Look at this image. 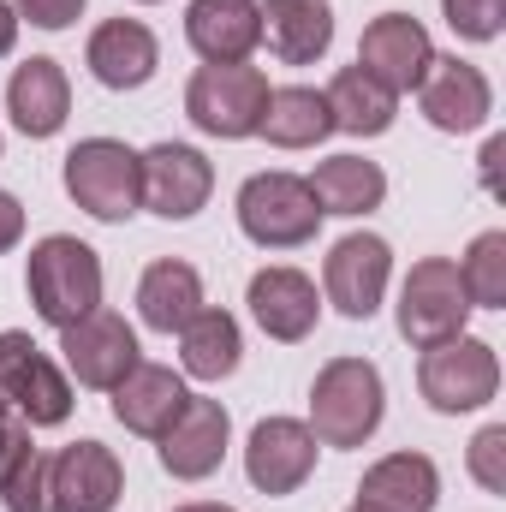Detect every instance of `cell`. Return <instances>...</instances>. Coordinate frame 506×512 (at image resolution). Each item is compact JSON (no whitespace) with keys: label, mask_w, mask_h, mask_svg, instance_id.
Instances as JSON below:
<instances>
[{"label":"cell","mask_w":506,"mask_h":512,"mask_svg":"<svg viewBox=\"0 0 506 512\" xmlns=\"http://www.w3.org/2000/svg\"><path fill=\"white\" fill-rule=\"evenodd\" d=\"M185 382L173 376V370H161V364H137L126 382L114 387V417L126 423L131 435H167V423L185 411Z\"/></svg>","instance_id":"obj_24"},{"label":"cell","mask_w":506,"mask_h":512,"mask_svg":"<svg viewBox=\"0 0 506 512\" xmlns=\"http://www.w3.org/2000/svg\"><path fill=\"white\" fill-rule=\"evenodd\" d=\"M417 387H423V399H429L435 411H447V417L477 411V405H489V399L501 393V358H495L489 340H471V334L441 340V346L423 352Z\"/></svg>","instance_id":"obj_6"},{"label":"cell","mask_w":506,"mask_h":512,"mask_svg":"<svg viewBox=\"0 0 506 512\" xmlns=\"http://www.w3.org/2000/svg\"><path fill=\"white\" fill-rule=\"evenodd\" d=\"M179 512H233V507H209V501H197V507H179Z\"/></svg>","instance_id":"obj_37"},{"label":"cell","mask_w":506,"mask_h":512,"mask_svg":"<svg viewBox=\"0 0 506 512\" xmlns=\"http://www.w3.org/2000/svg\"><path fill=\"white\" fill-rule=\"evenodd\" d=\"M84 66L96 72V84L108 90H143L161 66V48L149 36V24L137 18H108L90 30V48H84Z\"/></svg>","instance_id":"obj_19"},{"label":"cell","mask_w":506,"mask_h":512,"mask_svg":"<svg viewBox=\"0 0 506 512\" xmlns=\"http://www.w3.org/2000/svg\"><path fill=\"white\" fill-rule=\"evenodd\" d=\"M12 42H18V12H12V6L0 0V60L12 54Z\"/></svg>","instance_id":"obj_36"},{"label":"cell","mask_w":506,"mask_h":512,"mask_svg":"<svg viewBox=\"0 0 506 512\" xmlns=\"http://www.w3.org/2000/svg\"><path fill=\"white\" fill-rule=\"evenodd\" d=\"M352 512H358V507H352Z\"/></svg>","instance_id":"obj_39"},{"label":"cell","mask_w":506,"mask_h":512,"mask_svg":"<svg viewBox=\"0 0 506 512\" xmlns=\"http://www.w3.org/2000/svg\"><path fill=\"white\" fill-rule=\"evenodd\" d=\"M48 495H54V512H114L126 495V471L114 447L72 441L48 459Z\"/></svg>","instance_id":"obj_10"},{"label":"cell","mask_w":506,"mask_h":512,"mask_svg":"<svg viewBox=\"0 0 506 512\" xmlns=\"http://www.w3.org/2000/svg\"><path fill=\"white\" fill-rule=\"evenodd\" d=\"M239 227L262 251H298L316 239L322 209L298 173H256L239 185Z\"/></svg>","instance_id":"obj_4"},{"label":"cell","mask_w":506,"mask_h":512,"mask_svg":"<svg viewBox=\"0 0 506 512\" xmlns=\"http://www.w3.org/2000/svg\"><path fill=\"white\" fill-rule=\"evenodd\" d=\"M256 131H262L274 149H316V143L334 131L328 96H322V90H304V84L268 90V108H262V126Z\"/></svg>","instance_id":"obj_27"},{"label":"cell","mask_w":506,"mask_h":512,"mask_svg":"<svg viewBox=\"0 0 506 512\" xmlns=\"http://www.w3.org/2000/svg\"><path fill=\"white\" fill-rule=\"evenodd\" d=\"M322 280H328V298H334L340 316L370 322L381 310L387 280H393V251H387V239H376V233H346V239L328 251V262H322Z\"/></svg>","instance_id":"obj_11"},{"label":"cell","mask_w":506,"mask_h":512,"mask_svg":"<svg viewBox=\"0 0 506 512\" xmlns=\"http://www.w3.org/2000/svg\"><path fill=\"white\" fill-rule=\"evenodd\" d=\"M459 280L471 292V310H501L506 304V233H483L465 262H459Z\"/></svg>","instance_id":"obj_29"},{"label":"cell","mask_w":506,"mask_h":512,"mask_svg":"<svg viewBox=\"0 0 506 512\" xmlns=\"http://www.w3.org/2000/svg\"><path fill=\"white\" fill-rule=\"evenodd\" d=\"M197 310H203V280H197L191 262L161 256V262L143 268V280H137V316H143V328H155V334H179Z\"/></svg>","instance_id":"obj_22"},{"label":"cell","mask_w":506,"mask_h":512,"mask_svg":"<svg viewBox=\"0 0 506 512\" xmlns=\"http://www.w3.org/2000/svg\"><path fill=\"white\" fill-rule=\"evenodd\" d=\"M441 471L423 453H387L358 483V512H435Z\"/></svg>","instance_id":"obj_21"},{"label":"cell","mask_w":506,"mask_h":512,"mask_svg":"<svg viewBox=\"0 0 506 512\" xmlns=\"http://www.w3.org/2000/svg\"><path fill=\"white\" fill-rule=\"evenodd\" d=\"M66 197L96 221H131L143 203V161L120 137H84L66 155Z\"/></svg>","instance_id":"obj_3"},{"label":"cell","mask_w":506,"mask_h":512,"mask_svg":"<svg viewBox=\"0 0 506 512\" xmlns=\"http://www.w3.org/2000/svg\"><path fill=\"white\" fill-rule=\"evenodd\" d=\"M417 102H423V120L435 131H477L489 114H495V90L489 78L471 66V60H429L423 84H417Z\"/></svg>","instance_id":"obj_15"},{"label":"cell","mask_w":506,"mask_h":512,"mask_svg":"<svg viewBox=\"0 0 506 512\" xmlns=\"http://www.w3.org/2000/svg\"><path fill=\"white\" fill-rule=\"evenodd\" d=\"M441 12L465 42H495L506 24V0H441Z\"/></svg>","instance_id":"obj_31"},{"label":"cell","mask_w":506,"mask_h":512,"mask_svg":"<svg viewBox=\"0 0 506 512\" xmlns=\"http://www.w3.org/2000/svg\"><path fill=\"white\" fill-rule=\"evenodd\" d=\"M328 96V114H334V131H352V137H381L399 114V96L381 90L364 66H346L334 72V84L322 90Z\"/></svg>","instance_id":"obj_28"},{"label":"cell","mask_w":506,"mask_h":512,"mask_svg":"<svg viewBox=\"0 0 506 512\" xmlns=\"http://www.w3.org/2000/svg\"><path fill=\"white\" fill-rule=\"evenodd\" d=\"M239 352H245V340H239V322L227 310L203 304L179 328V358H185V376H197V382H227L239 370Z\"/></svg>","instance_id":"obj_26"},{"label":"cell","mask_w":506,"mask_h":512,"mask_svg":"<svg viewBox=\"0 0 506 512\" xmlns=\"http://www.w3.org/2000/svg\"><path fill=\"white\" fill-rule=\"evenodd\" d=\"M245 471L262 495H298L316 471V435L298 417H262L245 447Z\"/></svg>","instance_id":"obj_13"},{"label":"cell","mask_w":506,"mask_h":512,"mask_svg":"<svg viewBox=\"0 0 506 512\" xmlns=\"http://www.w3.org/2000/svg\"><path fill=\"white\" fill-rule=\"evenodd\" d=\"M245 298H251L256 328H262L268 340H286V346L310 340V328H316V316H322L316 280L298 274V268H262V274H251V292H245Z\"/></svg>","instance_id":"obj_17"},{"label":"cell","mask_w":506,"mask_h":512,"mask_svg":"<svg viewBox=\"0 0 506 512\" xmlns=\"http://www.w3.org/2000/svg\"><path fill=\"white\" fill-rule=\"evenodd\" d=\"M471 477H477L489 495H506V423H489V429L471 441Z\"/></svg>","instance_id":"obj_32"},{"label":"cell","mask_w":506,"mask_h":512,"mask_svg":"<svg viewBox=\"0 0 506 512\" xmlns=\"http://www.w3.org/2000/svg\"><path fill=\"white\" fill-rule=\"evenodd\" d=\"M429 60H435V42H429V30L417 24V18H405V12H381L376 24L358 36V66L376 78L381 90H417L423 84V72H429Z\"/></svg>","instance_id":"obj_14"},{"label":"cell","mask_w":506,"mask_h":512,"mask_svg":"<svg viewBox=\"0 0 506 512\" xmlns=\"http://www.w3.org/2000/svg\"><path fill=\"white\" fill-rule=\"evenodd\" d=\"M18 239H24V209L12 191H0V251H12Z\"/></svg>","instance_id":"obj_35"},{"label":"cell","mask_w":506,"mask_h":512,"mask_svg":"<svg viewBox=\"0 0 506 512\" xmlns=\"http://www.w3.org/2000/svg\"><path fill=\"white\" fill-rule=\"evenodd\" d=\"M60 352H66V370H72L78 382L108 387V393L143 364V358H137V334L126 328V316H114V310H90L84 322L60 328Z\"/></svg>","instance_id":"obj_9"},{"label":"cell","mask_w":506,"mask_h":512,"mask_svg":"<svg viewBox=\"0 0 506 512\" xmlns=\"http://www.w3.org/2000/svg\"><path fill=\"white\" fill-rule=\"evenodd\" d=\"M387 393L370 358H328L310 387V435L322 447H364L381 429Z\"/></svg>","instance_id":"obj_1"},{"label":"cell","mask_w":506,"mask_h":512,"mask_svg":"<svg viewBox=\"0 0 506 512\" xmlns=\"http://www.w3.org/2000/svg\"><path fill=\"white\" fill-rule=\"evenodd\" d=\"M12 12H24L36 30H66L84 12V0H12Z\"/></svg>","instance_id":"obj_33"},{"label":"cell","mask_w":506,"mask_h":512,"mask_svg":"<svg viewBox=\"0 0 506 512\" xmlns=\"http://www.w3.org/2000/svg\"><path fill=\"white\" fill-rule=\"evenodd\" d=\"M262 36L286 66H310L334 42V6L328 0H268L262 6Z\"/></svg>","instance_id":"obj_23"},{"label":"cell","mask_w":506,"mask_h":512,"mask_svg":"<svg viewBox=\"0 0 506 512\" xmlns=\"http://www.w3.org/2000/svg\"><path fill=\"white\" fill-rule=\"evenodd\" d=\"M137 161H143V203L161 221H191L209 203V191H215V167L191 143H155Z\"/></svg>","instance_id":"obj_12"},{"label":"cell","mask_w":506,"mask_h":512,"mask_svg":"<svg viewBox=\"0 0 506 512\" xmlns=\"http://www.w3.org/2000/svg\"><path fill=\"white\" fill-rule=\"evenodd\" d=\"M0 507L6 512H54V495H48V453H24L6 477H0Z\"/></svg>","instance_id":"obj_30"},{"label":"cell","mask_w":506,"mask_h":512,"mask_svg":"<svg viewBox=\"0 0 506 512\" xmlns=\"http://www.w3.org/2000/svg\"><path fill=\"white\" fill-rule=\"evenodd\" d=\"M304 185H310V197H316L322 215H370L387 197V173H381L376 161H364V155H334Z\"/></svg>","instance_id":"obj_25"},{"label":"cell","mask_w":506,"mask_h":512,"mask_svg":"<svg viewBox=\"0 0 506 512\" xmlns=\"http://www.w3.org/2000/svg\"><path fill=\"white\" fill-rule=\"evenodd\" d=\"M137 6H155V0H137Z\"/></svg>","instance_id":"obj_38"},{"label":"cell","mask_w":506,"mask_h":512,"mask_svg":"<svg viewBox=\"0 0 506 512\" xmlns=\"http://www.w3.org/2000/svg\"><path fill=\"white\" fill-rule=\"evenodd\" d=\"M24 286H30V304L48 328H72L90 310H102V256L72 233H48L30 251Z\"/></svg>","instance_id":"obj_2"},{"label":"cell","mask_w":506,"mask_h":512,"mask_svg":"<svg viewBox=\"0 0 506 512\" xmlns=\"http://www.w3.org/2000/svg\"><path fill=\"white\" fill-rule=\"evenodd\" d=\"M227 435H233V423H227L221 399H185V411H179V417L167 423V435H161V465H167L179 483H203L209 471H221Z\"/></svg>","instance_id":"obj_16"},{"label":"cell","mask_w":506,"mask_h":512,"mask_svg":"<svg viewBox=\"0 0 506 512\" xmlns=\"http://www.w3.org/2000/svg\"><path fill=\"white\" fill-rule=\"evenodd\" d=\"M262 108H268V78L233 60V66H203L191 84H185V114L191 126L209 131V137H251L262 126Z\"/></svg>","instance_id":"obj_7"},{"label":"cell","mask_w":506,"mask_h":512,"mask_svg":"<svg viewBox=\"0 0 506 512\" xmlns=\"http://www.w3.org/2000/svg\"><path fill=\"white\" fill-rule=\"evenodd\" d=\"M6 114H12V126L24 131V137H54V131L66 126V114H72L66 66L48 60V54L24 60L12 72V84H6Z\"/></svg>","instance_id":"obj_20"},{"label":"cell","mask_w":506,"mask_h":512,"mask_svg":"<svg viewBox=\"0 0 506 512\" xmlns=\"http://www.w3.org/2000/svg\"><path fill=\"white\" fill-rule=\"evenodd\" d=\"M465 316H471V292L459 280V262H447V256L411 262V274L399 286V334L417 352H429L441 340H459L465 334Z\"/></svg>","instance_id":"obj_5"},{"label":"cell","mask_w":506,"mask_h":512,"mask_svg":"<svg viewBox=\"0 0 506 512\" xmlns=\"http://www.w3.org/2000/svg\"><path fill=\"white\" fill-rule=\"evenodd\" d=\"M24 453H30V423H24V417L0 399V477H6Z\"/></svg>","instance_id":"obj_34"},{"label":"cell","mask_w":506,"mask_h":512,"mask_svg":"<svg viewBox=\"0 0 506 512\" xmlns=\"http://www.w3.org/2000/svg\"><path fill=\"white\" fill-rule=\"evenodd\" d=\"M185 42H191L209 66L251 60V48L262 42V0H191V12H185Z\"/></svg>","instance_id":"obj_18"},{"label":"cell","mask_w":506,"mask_h":512,"mask_svg":"<svg viewBox=\"0 0 506 512\" xmlns=\"http://www.w3.org/2000/svg\"><path fill=\"white\" fill-rule=\"evenodd\" d=\"M0 399H6L30 429H54V423L72 417V382H66V376L54 370V358H48L30 334H18V328L0 334Z\"/></svg>","instance_id":"obj_8"}]
</instances>
